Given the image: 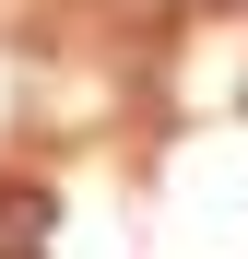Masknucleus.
<instances>
[{
  "mask_svg": "<svg viewBox=\"0 0 248 259\" xmlns=\"http://www.w3.org/2000/svg\"><path fill=\"white\" fill-rule=\"evenodd\" d=\"M48 236H59V200L24 189V177H0V259H48Z\"/></svg>",
  "mask_w": 248,
  "mask_h": 259,
  "instance_id": "obj_1",
  "label": "nucleus"
}]
</instances>
